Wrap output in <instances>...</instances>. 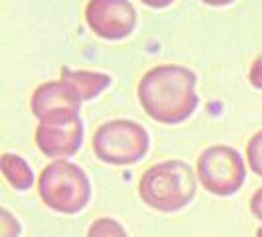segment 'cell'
<instances>
[{
    "label": "cell",
    "mask_w": 262,
    "mask_h": 237,
    "mask_svg": "<svg viewBox=\"0 0 262 237\" xmlns=\"http://www.w3.org/2000/svg\"><path fill=\"white\" fill-rule=\"evenodd\" d=\"M142 4L146 6H150V8H166V6H170L173 0H140Z\"/></svg>",
    "instance_id": "cell-16"
},
{
    "label": "cell",
    "mask_w": 262,
    "mask_h": 237,
    "mask_svg": "<svg viewBox=\"0 0 262 237\" xmlns=\"http://www.w3.org/2000/svg\"><path fill=\"white\" fill-rule=\"evenodd\" d=\"M87 237H128V233L117 220L101 218V220H95L89 225Z\"/></svg>",
    "instance_id": "cell-11"
},
{
    "label": "cell",
    "mask_w": 262,
    "mask_h": 237,
    "mask_svg": "<svg viewBox=\"0 0 262 237\" xmlns=\"http://www.w3.org/2000/svg\"><path fill=\"white\" fill-rule=\"evenodd\" d=\"M81 103L77 93L59 79L41 83L30 99V109L39 125H67L79 118Z\"/></svg>",
    "instance_id": "cell-6"
},
{
    "label": "cell",
    "mask_w": 262,
    "mask_h": 237,
    "mask_svg": "<svg viewBox=\"0 0 262 237\" xmlns=\"http://www.w3.org/2000/svg\"><path fill=\"white\" fill-rule=\"evenodd\" d=\"M249 81L252 87L262 89V53L252 62V66L249 69Z\"/></svg>",
    "instance_id": "cell-14"
},
{
    "label": "cell",
    "mask_w": 262,
    "mask_h": 237,
    "mask_svg": "<svg viewBox=\"0 0 262 237\" xmlns=\"http://www.w3.org/2000/svg\"><path fill=\"white\" fill-rule=\"evenodd\" d=\"M20 224L8 210H0V237H18Z\"/></svg>",
    "instance_id": "cell-13"
},
{
    "label": "cell",
    "mask_w": 262,
    "mask_h": 237,
    "mask_svg": "<svg viewBox=\"0 0 262 237\" xmlns=\"http://www.w3.org/2000/svg\"><path fill=\"white\" fill-rule=\"evenodd\" d=\"M61 81H66L67 85L79 95L81 101H89L93 97L101 95L106 87L111 85L113 79L106 73L101 71H87V69H69V67H61Z\"/></svg>",
    "instance_id": "cell-9"
},
{
    "label": "cell",
    "mask_w": 262,
    "mask_h": 237,
    "mask_svg": "<svg viewBox=\"0 0 262 237\" xmlns=\"http://www.w3.org/2000/svg\"><path fill=\"white\" fill-rule=\"evenodd\" d=\"M249 208H250V211H252V215L262 222V188H258V190L252 194V198H250V202H249Z\"/></svg>",
    "instance_id": "cell-15"
},
{
    "label": "cell",
    "mask_w": 262,
    "mask_h": 237,
    "mask_svg": "<svg viewBox=\"0 0 262 237\" xmlns=\"http://www.w3.org/2000/svg\"><path fill=\"white\" fill-rule=\"evenodd\" d=\"M245 162L235 148L215 145L205 148L197 158V178L215 196H233L245 184Z\"/></svg>",
    "instance_id": "cell-5"
},
{
    "label": "cell",
    "mask_w": 262,
    "mask_h": 237,
    "mask_svg": "<svg viewBox=\"0 0 262 237\" xmlns=\"http://www.w3.org/2000/svg\"><path fill=\"white\" fill-rule=\"evenodd\" d=\"M195 73L184 66L164 64L148 69L138 83V101L146 115L164 125H178L197 107Z\"/></svg>",
    "instance_id": "cell-1"
},
{
    "label": "cell",
    "mask_w": 262,
    "mask_h": 237,
    "mask_svg": "<svg viewBox=\"0 0 262 237\" xmlns=\"http://www.w3.org/2000/svg\"><path fill=\"white\" fill-rule=\"evenodd\" d=\"M0 168L6 178V182L12 186L14 190H28L34 184V172L28 166V162L18 154L4 152L0 158Z\"/></svg>",
    "instance_id": "cell-10"
},
{
    "label": "cell",
    "mask_w": 262,
    "mask_h": 237,
    "mask_svg": "<svg viewBox=\"0 0 262 237\" xmlns=\"http://www.w3.org/2000/svg\"><path fill=\"white\" fill-rule=\"evenodd\" d=\"M201 2L207 4V6H227V4H231L235 0H201Z\"/></svg>",
    "instance_id": "cell-17"
},
{
    "label": "cell",
    "mask_w": 262,
    "mask_h": 237,
    "mask_svg": "<svg viewBox=\"0 0 262 237\" xmlns=\"http://www.w3.org/2000/svg\"><path fill=\"white\" fill-rule=\"evenodd\" d=\"M197 180L184 160H166L150 166L138 182V194L146 206L162 213L184 210L195 198Z\"/></svg>",
    "instance_id": "cell-2"
},
{
    "label": "cell",
    "mask_w": 262,
    "mask_h": 237,
    "mask_svg": "<svg viewBox=\"0 0 262 237\" xmlns=\"http://www.w3.org/2000/svg\"><path fill=\"white\" fill-rule=\"evenodd\" d=\"M83 143V123L81 118L67 125H39L36 129V145L50 158L73 156Z\"/></svg>",
    "instance_id": "cell-8"
},
{
    "label": "cell",
    "mask_w": 262,
    "mask_h": 237,
    "mask_svg": "<svg viewBox=\"0 0 262 237\" xmlns=\"http://www.w3.org/2000/svg\"><path fill=\"white\" fill-rule=\"evenodd\" d=\"M256 237H262V227L258 229V231H256Z\"/></svg>",
    "instance_id": "cell-18"
},
{
    "label": "cell",
    "mask_w": 262,
    "mask_h": 237,
    "mask_svg": "<svg viewBox=\"0 0 262 237\" xmlns=\"http://www.w3.org/2000/svg\"><path fill=\"white\" fill-rule=\"evenodd\" d=\"M91 145L99 160L113 166H128L146 156L150 139L142 125L128 118H115L95 131Z\"/></svg>",
    "instance_id": "cell-4"
},
{
    "label": "cell",
    "mask_w": 262,
    "mask_h": 237,
    "mask_svg": "<svg viewBox=\"0 0 262 237\" xmlns=\"http://www.w3.org/2000/svg\"><path fill=\"white\" fill-rule=\"evenodd\" d=\"M85 20L93 32L103 40H122L136 26V10L128 0H89Z\"/></svg>",
    "instance_id": "cell-7"
},
{
    "label": "cell",
    "mask_w": 262,
    "mask_h": 237,
    "mask_svg": "<svg viewBox=\"0 0 262 237\" xmlns=\"http://www.w3.org/2000/svg\"><path fill=\"white\" fill-rule=\"evenodd\" d=\"M247 160H249L250 170L262 178V131L252 134L247 143Z\"/></svg>",
    "instance_id": "cell-12"
},
{
    "label": "cell",
    "mask_w": 262,
    "mask_h": 237,
    "mask_svg": "<svg viewBox=\"0 0 262 237\" xmlns=\"http://www.w3.org/2000/svg\"><path fill=\"white\" fill-rule=\"evenodd\" d=\"M38 192L41 202L57 213H79L91 198V184L87 174L77 164L55 160L48 164L38 178Z\"/></svg>",
    "instance_id": "cell-3"
}]
</instances>
